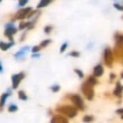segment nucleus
Listing matches in <instances>:
<instances>
[{
  "label": "nucleus",
  "mask_w": 123,
  "mask_h": 123,
  "mask_svg": "<svg viewBox=\"0 0 123 123\" xmlns=\"http://www.w3.org/2000/svg\"><path fill=\"white\" fill-rule=\"evenodd\" d=\"M56 111L62 113V115H65V116H68L70 118H73L78 114L77 111V107H74L72 105H63V106H60L56 109Z\"/></svg>",
  "instance_id": "f257e3e1"
},
{
  "label": "nucleus",
  "mask_w": 123,
  "mask_h": 123,
  "mask_svg": "<svg viewBox=\"0 0 123 123\" xmlns=\"http://www.w3.org/2000/svg\"><path fill=\"white\" fill-rule=\"evenodd\" d=\"M93 87H94V86L89 84V83H87V82L84 83L82 85V92L88 100H92V99H94V91Z\"/></svg>",
  "instance_id": "f03ea898"
},
{
  "label": "nucleus",
  "mask_w": 123,
  "mask_h": 123,
  "mask_svg": "<svg viewBox=\"0 0 123 123\" xmlns=\"http://www.w3.org/2000/svg\"><path fill=\"white\" fill-rule=\"evenodd\" d=\"M17 32V29L14 27L13 23H9L5 25V31H4V36L8 37L11 41H14L13 40V35Z\"/></svg>",
  "instance_id": "7ed1b4c3"
},
{
  "label": "nucleus",
  "mask_w": 123,
  "mask_h": 123,
  "mask_svg": "<svg viewBox=\"0 0 123 123\" xmlns=\"http://www.w3.org/2000/svg\"><path fill=\"white\" fill-rule=\"evenodd\" d=\"M32 10L31 7H28V8H25V9H21L18 11L17 13L15 14L14 15V19H25L27 18L28 14Z\"/></svg>",
  "instance_id": "20e7f679"
},
{
  "label": "nucleus",
  "mask_w": 123,
  "mask_h": 123,
  "mask_svg": "<svg viewBox=\"0 0 123 123\" xmlns=\"http://www.w3.org/2000/svg\"><path fill=\"white\" fill-rule=\"evenodd\" d=\"M104 59H105V62L108 67H111L112 65L113 62V53L111 51V48L107 47L105 48L104 52Z\"/></svg>",
  "instance_id": "39448f33"
},
{
  "label": "nucleus",
  "mask_w": 123,
  "mask_h": 123,
  "mask_svg": "<svg viewBox=\"0 0 123 123\" xmlns=\"http://www.w3.org/2000/svg\"><path fill=\"white\" fill-rule=\"evenodd\" d=\"M25 78V74L24 73H19L17 74H14L12 76V87L13 89H17L18 86L19 85V83L21 82L23 79Z\"/></svg>",
  "instance_id": "423d86ee"
},
{
  "label": "nucleus",
  "mask_w": 123,
  "mask_h": 123,
  "mask_svg": "<svg viewBox=\"0 0 123 123\" xmlns=\"http://www.w3.org/2000/svg\"><path fill=\"white\" fill-rule=\"evenodd\" d=\"M71 100L72 102L74 104L75 107H77L78 109L79 110H84V102H83V99L79 94H74V95L71 96Z\"/></svg>",
  "instance_id": "0eeeda50"
},
{
  "label": "nucleus",
  "mask_w": 123,
  "mask_h": 123,
  "mask_svg": "<svg viewBox=\"0 0 123 123\" xmlns=\"http://www.w3.org/2000/svg\"><path fill=\"white\" fill-rule=\"evenodd\" d=\"M9 93H4V94H3L2 95H1V97H0V111H2L3 109H4V105H5L6 103V100H7L8 97H9Z\"/></svg>",
  "instance_id": "6e6552de"
},
{
  "label": "nucleus",
  "mask_w": 123,
  "mask_h": 123,
  "mask_svg": "<svg viewBox=\"0 0 123 123\" xmlns=\"http://www.w3.org/2000/svg\"><path fill=\"white\" fill-rule=\"evenodd\" d=\"M103 73H104V68H103L102 65H100V64H99V65H97L95 68H94V77H100L101 75L103 74Z\"/></svg>",
  "instance_id": "1a4fd4ad"
},
{
  "label": "nucleus",
  "mask_w": 123,
  "mask_h": 123,
  "mask_svg": "<svg viewBox=\"0 0 123 123\" xmlns=\"http://www.w3.org/2000/svg\"><path fill=\"white\" fill-rule=\"evenodd\" d=\"M51 121L52 123H67L68 120L66 118H64L62 116H55L51 119Z\"/></svg>",
  "instance_id": "9d476101"
},
{
  "label": "nucleus",
  "mask_w": 123,
  "mask_h": 123,
  "mask_svg": "<svg viewBox=\"0 0 123 123\" xmlns=\"http://www.w3.org/2000/svg\"><path fill=\"white\" fill-rule=\"evenodd\" d=\"M14 41H11V42H9V43L0 41V49L2 50V51H7V50H9L12 46H14Z\"/></svg>",
  "instance_id": "9b49d317"
},
{
  "label": "nucleus",
  "mask_w": 123,
  "mask_h": 123,
  "mask_svg": "<svg viewBox=\"0 0 123 123\" xmlns=\"http://www.w3.org/2000/svg\"><path fill=\"white\" fill-rule=\"evenodd\" d=\"M122 89H122V86L121 85V83L117 82V84H116V87L114 90V94L116 96L120 97V96L121 95V94H122Z\"/></svg>",
  "instance_id": "f8f14e48"
},
{
  "label": "nucleus",
  "mask_w": 123,
  "mask_h": 123,
  "mask_svg": "<svg viewBox=\"0 0 123 123\" xmlns=\"http://www.w3.org/2000/svg\"><path fill=\"white\" fill-rule=\"evenodd\" d=\"M28 50H29V47H28V46H25V47H23L22 49L20 50V51H19L18 52L15 53V55H14L15 58H17V59L20 58L21 56H23L25 54V52H27Z\"/></svg>",
  "instance_id": "ddd939ff"
},
{
  "label": "nucleus",
  "mask_w": 123,
  "mask_h": 123,
  "mask_svg": "<svg viewBox=\"0 0 123 123\" xmlns=\"http://www.w3.org/2000/svg\"><path fill=\"white\" fill-rule=\"evenodd\" d=\"M53 0H41L39 3V4L37 5V9H41V8L46 7L49 4H51Z\"/></svg>",
  "instance_id": "4468645a"
},
{
  "label": "nucleus",
  "mask_w": 123,
  "mask_h": 123,
  "mask_svg": "<svg viewBox=\"0 0 123 123\" xmlns=\"http://www.w3.org/2000/svg\"><path fill=\"white\" fill-rule=\"evenodd\" d=\"M86 82L89 83L91 85L94 86L98 83V81H97V79H96V77H94V76H89L87 80H86Z\"/></svg>",
  "instance_id": "2eb2a0df"
},
{
  "label": "nucleus",
  "mask_w": 123,
  "mask_h": 123,
  "mask_svg": "<svg viewBox=\"0 0 123 123\" xmlns=\"http://www.w3.org/2000/svg\"><path fill=\"white\" fill-rule=\"evenodd\" d=\"M18 95H19V99H22V100H26V99H27V95H26V94L23 90L19 91V93H18Z\"/></svg>",
  "instance_id": "dca6fc26"
},
{
  "label": "nucleus",
  "mask_w": 123,
  "mask_h": 123,
  "mask_svg": "<svg viewBox=\"0 0 123 123\" xmlns=\"http://www.w3.org/2000/svg\"><path fill=\"white\" fill-rule=\"evenodd\" d=\"M8 111L9 112H15V111H18V107L15 105H10L8 108Z\"/></svg>",
  "instance_id": "f3484780"
},
{
  "label": "nucleus",
  "mask_w": 123,
  "mask_h": 123,
  "mask_svg": "<svg viewBox=\"0 0 123 123\" xmlns=\"http://www.w3.org/2000/svg\"><path fill=\"white\" fill-rule=\"evenodd\" d=\"M50 42H51V40H45L41 43V47H46Z\"/></svg>",
  "instance_id": "a211bd4d"
},
{
  "label": "nucleus",
  "mask_w": 123,
  "mask_h": 123,
  "mask_svg": "<svg viewBox=\"0 0 123 123\" xmlns=\"http://www.w3.org/2000/svg\"><path fill=\"white\" fill-rule=\"evenodd\" d=\"M93 120H94V118L91 116H86L84 117V121H85V122H89V121H92Z\"/></svg>",
  "instance_id": "6ab92c4d"
},
{
  "label": "nucleus",
  "mask_w": 123,
  "mask_h": 123,
  "mask_svg": "<svg viewBox=\"0 0 123 123\" xmlns=\"http://www.w3.org/2000/svg\"><path fill=\"white\" fill-rule=\"evenodd\" d=\"M74 72L78 74V76H79V78H81V79L84 78V74H83V72L81 70H79V69H74Z\"/></svg>",
  "instance_id": "aec40b11"
},
{
  "label": "nucleus",
  "mask_w": 123,
  "mask_h": 123,
  "mask_svg": "<svg viewBox=\"0 0 123 123\" xmlns=\"http://www.w3.org/2000/svg\"><path fill=\"white\" fill-rule=\"evenodd\" d=\"M51 89L53 91V92H57V91H59V89H60V86L59 85H56V84H55V85L51 86Z\"/></svg>",
  "instance_id": "412c9836"
},
{
  "label": "nucleus",
  "mask_w": 123,
  "mask_h": 123,
  "mask_svg": "<svg viewBox=\"0 0 123 123\" xmlns=\"http://www.w3.org/2000/svg\"><path fill=\"white\" fill-rule=\"evenodd\" d=\"M28 1H29V0H19V5L21 6V7H23V6H25L26 4H27Z\"/></svg>",
  "instance_id": "4be33fe9"
},
{
  "label": "nucleus",
  "mask_w": 123,
  "mask_h": 123,
  "mask_svg": "<svg viewBox=\"0 0 123 123\" xmlns=\"http://www.w3.org/2000/svg\"><path fill=\"white\" fill-rule=\"evenodd\" d=\"M69 55H70V56H74V57H78V56H79V51H72V52H70L69 53Z\"/></svg>",
  "instance_id": "5701e85b"
},
{
  "label": "nucleus",
  "mask_w": 123,
  "mask_h": 123,
  "mask_svg": "<svg viewBox=\"0 0 123 123\" xmlns=\"http://www.w3.org/2000/svg\"><path fill=\"white\" fill-rule=\"evenodd\" d=\"M41 50V46H34V47L32 48V52H38V51Z\"/></svg>",
  "instance_id": "b1692460"
},
{
  "label": "nucleus",
  "mask_w": 123,
  "mask_h": 123,
  "mask_svg": "<svg viewBox=\"0 0 123 123\" xmlns=\"http://www.w3.org/2000/svg\"><path fill=\"white\" fill-rule=\"evenodd\" d=\"M114 7L116 8V9H118V10H120V11H123V6L120 5V4H114Z\"/></svg>",
  "instance_id": "393cba45"
},
{
  "label": "nucleus",
  "mask_w": 123,
  "mask_h": 123,
  "mask_svg": "<svg viewBox=\"0 0 123 123\" xmlns=\"http://www.w3.org/2000/svg\"><path fill=\"white\" fill-rule=\"evenodd\" d=\"M67 46H68V44H67V43H64V44L61 46V50H60V52H61V53L63 52V51L66 50V48H67Z\"/></svg>",
  "instance_id": "a878e982"
},
{
  "label": "nucleus",
  "mask_w": 123,
  "mask_h": 123,
  "mask_svg": "<svg viewBox=\"0 0 123 123\" xmlns=\"http://www.w3.org/2000/svg\"><path fill=\"white\" fill-rule=\"evenodd\" d=\"M44 31L46 33V34H49L51 31V26H46L44 29Z\"/></svg>",
  "instance_id": "bb28decb"
},
{
  "label": "nucleus",
  "mask_w": 123,
  "mask_h": 123,
  "mask_svg": "<svg viewBox=\"0 0 123 123\" xmlns=\"http://www.w3.org/2000/svg\"><path fill=\"white\" fill-rule=\"evenodd\" d=\"M116 113H118V114L122 115V114H123V108H122V109H119V110H117V111H116Z\"/></svg>",
  "instance_id": "cd10ccee"
},
{
  "label": "nucleus",
  "mask_w": 123,
  "mask_h": 123,
  "mask_svg": "<svg viewBox=\"0 0 123 123\" xmlns=\"http://www.w3.org/2000/svg\"><path fill=\"white\" fill-rule=\"evenodd\" d=\"M116 78V74H111V75H110V79H111V80H113V79Z\"/></svg>",
  "instance_id": "c85d7f7f"
},
{
  "label": "nucleus",
  "mask_w": 123,
  "mask_h": 123,
  "mask_svg": "<svg viewBox=\"0 0 123 123\" xmlns=\"http://www.w3.org/2000/svg\"><path fill=\"white\" fill-rule=\"evenodd\" d=\"M2 71H3V65L1 63V62H0V73H2Z\"/></svg>",
  "instance_id": "c756f323"
},
{
  "label": "nucleus",
  "mask_w": 123,
  "mask_h": 123,
  "mask_svg": "<svg viewBox=\"0 0 123 123\" xmlns=\"http://www.w3.org/2000/svg\"><path fill=\"white\" fill-rule=\"evenodd\" d=\"M121 78H122V79H123V72H122V73H121Z\"/></svg>",
  "instance_id": "7c9ffc66"
},
{
  "label": "nucleus",
  "mask_w": 123,
  "mask_h": 123,
  "mask_svg": "<svg viewBox=\"0 0 123 123\" xmlns=\"http://www.w3.org/2000/svg\"><path fill=\"white\" fill-rule=\"evenodd\" d=\"M1 1H2V0H0V2H1Z\"/></svg>",
  "instance_id": "2f4dec72"
},
{
  "label": "nucleus",
  "mask_w": 123,
  "mask_h": 123,
  "mask_svg": "<svg viewBox=\"0 0 123 123\" xmlns=\"http://www.w3.org/2000/svg\"><path fill=\"white\" fill-rule=\"evenodd\" d=\"M122 89H123V87H122Z\"/></svg>",
  "instance_id": "473e14b6"
}]
</instances>
